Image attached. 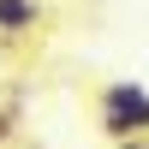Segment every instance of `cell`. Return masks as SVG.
<instances>
[{"mask_svg": "<svg viewBox=\"0 0 149 149\" xmlns=\"http://www.w3.org/2000/svg\"><path fill=\"white\" fill-rule=\"evenodd\" d=\"M131 131H149V90L119 78L102 90V137H131Z\"/></svg>", "mask_w": 149, "mask_h": 149, "instance_id": "obj_1", "label": "cell"}, {"mask_svg": "<svg viewBox=\"0 0 149 149\" xmlns=\"http://www.w3.org/2000/svg\"><path fill=\"white\" fill-rule=\"evenodd\" d=\"M42 0H0V36L6 42H24V36H36L42 30Z\"/></svg>", "mask_w": 149, "mask_h": 149, "instance_id": "obj_2", "label": "cell"}, {"mask_svg": "<svg viewBox=\"0 0 149 149\" xmlns=\"http://www.w3.org/2000/svg\"><path fill=\"white\" fill-rule=\"evenodd\" d=\"M119 149H149V131H131V137H113Z\"/></svg>", "mask_w": 149, "mask_h": 149, "instance_id": "obj_3", "label": "cell"}]
</instances>
